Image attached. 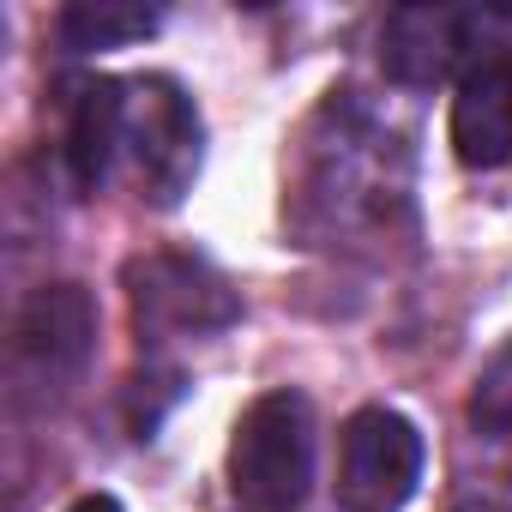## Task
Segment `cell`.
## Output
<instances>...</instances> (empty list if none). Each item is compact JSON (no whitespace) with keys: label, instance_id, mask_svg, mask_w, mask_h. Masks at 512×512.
<instances>
[{"label":"cell","instance_id":"obj_10","mask_svg":"<svg viewBox=\"0 0 512 512\" xmlns=\"http://www.w3.org/2000/svg\"><path fill=\"white\" fill-rule=\"evenodd\" d=\"M464 416H470L476 434H488V440H512V338L476 368Z\"/></svg>","mask_w":512,"mask_h":512},{"label":"cell","instance_id":"obj_3","mask_svg":"<svg viewBox=\"0 0 512 512\" xmlns=\"http://www.w3.org/2000/svg\"><path fill=\"white\" fill-rule=\"evenodd\" d=\"M422 482V434L410 416L368 404L338 434V512H404Z\"/></svg>","mask_w":512,"mask_h":512},{"label":"cell","instance_id":"obj_6","mask_svg":"<svg viewBox=\"0 0 512 512\" xmlns=\"http://www.w3.org/2000/svg\"><path fill=\"white\" fill-rule=\"evenodd\" d=\"M452 151L470 169H506L512 163V55H488L458 79Z\"/></svg>","mask_w":512,"mask_h":512},{"label":"cell","instance_id":"obj_8","mask_svg":"<svg viewBox=\"0 0 512 512\" xmlns=\"http://www.w3.org/2000/svg\"><path fill=\"white\" fill-rule=\"evenodd\" d=\"M121 151V79H91L67 103V169L79 193H97L115 175Z\"/></svg>","mask_w":512,"mask_h":512},{"label":"cell","instance_id":"obj_1","mask_svg":"<svg viewBox=\"0 0 512 512\" xmlns=\"http://www.w3.org/2000/svg\"><path fill=\"white\" fill-rule=\"evenodd\" d=\"M229 488L241 512H296L314 488V404L302 392H260L229 434Z\"/></svg>","mask_w":512,"mask_h":512},{"label":"cell","instance_id":"obj_7","mask_svg":"<svg viewBox=\"0 0 512 512\" xmlns=\"http://www.w3.org/2000/svg\"><path fill=\"white\" fill-rule=\"evenodd\" d=\"M470 25L458 7H398L380 31V61L398 85H440L470 49Z\"/></svg>","mask_w":512,"mask_h":512},{"label":"cell","instance_id":"obj_2","mask_svg":"<svg viewBox=\"0 0 512 512\" xmlns=\"http://www.w3.org/2000/svg\"><path fill=\"white\" fill-rule=\"evenodd\" d=\"M115 169L133 175L139 199L181 205L199 175V115L169 79H121V151Z\"/></svg>","mask_w":512,"mask_h":512},{"label":"cell","instance_id":"obj_4","mask_svg":"<svg viewBox=\"0 0 512 512\" xmlns=\"http://www.w3.org/2000/svg\"><path fill=\"white\" fill-rule=\"evenodd\" d=\"M127 296H133V320L139 332H217L229 326L235 290L187 253H151V260L127 266Z\"/></svg>","mask_w":512,"mask_h":512},{"label":"cell","instance_id":"obj_11","mask_svg":"<svg viewBox=\"0 0 512 512\" xmlns=\"http://www.w3.org/2000/svg\"><path fill=\"white\" fill-rule=\"evenodd\" d=\"M67 512H121V500H115V494H85V500H73Z\"/></svg>","mask_w":512,"mask_h":512},{"label":"cell","instance_id":"obj_5","mask_svg":"<svg viewBox=\"0 0 512 512\" xmlns=\"http://www.w3.org/2000/svg\"><path fill=\"white\" fill-rule=\"evenodd\" d=\"M91 338H97V308L79 284H49L37 290L25 308H19V326H13V356L19 368H31L37 380L61 386L85 368L91 356Z\"/></svg>","mask_w":512,"mask_h":512},{"label":"cell","instance_id":"obj_9","mask_svg":"<svg viewBox=\"0 0 512 512\" xmlns=\"http://www.w3.org/2000/svg\"><path fill=\"white\" fill-rule=\"evenodd\" d=\"M157 7H133V0H73L61 13V43L67 49H121L157 31Z\"/></svg>","mask_w":512,"mask_h":512},{"label":"cell","instance_id":"obj_12","mask_svg":"<svg viewBox=\"0 0 512 512\" xmlns=\"http://www.w3.org/2000/svg\"><path fill=\"white\" fill-rule=\"evenodd\" d=\"M452 512H512V506H494V500H464V506H452Z\"/></svg>","mask_w":512,"mask_h":512}]
</instances>
